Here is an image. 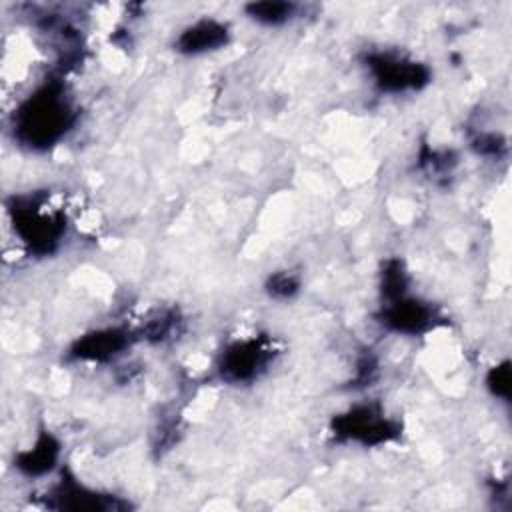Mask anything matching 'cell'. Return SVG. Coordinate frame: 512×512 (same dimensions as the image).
Listing matches in <instances>:
<instances>
[{"mask_svg": "<svg viewBox=\"0 0 512 512\" xmlns=\"http://www.w3.org/2000/svg\"><path fill=\"white\" fill-rule=\"evenodd\" d=\"M432 318H434V312L430 306L406 296L392 300L382 312V322L390 330L404 332V334L424 332L426 328H430Z\"/></svg>", "mask_w": 512, "mask_h": 512, "instance_id": "cell-6", "label": "cell"}, {"mask_svg": "<svg viewBox=\"0 0 512 512\" xmlns=\"http://www.w3.org/2000/svg\"><path fill=\"white\" fill-rule=\"evenodd\" d=\"M54 504L56 508H66V510H114L118 504L114 498L100 496L96 492H90L76 482H62L54 494Z\"/></svg>", "mask_w": 512, "mask_h": 512, "instance_id": "cell-9", "label": "cell"}, {"mask_svg": "<svg viewBox=\"0 0 512 512\" xmlns=\"http://www.w3.org/2000/svg\"><path fill=\"white\" fill-rule=\"evenodd\" d=\"M494 140H496L494 136H490V138H488V142H494ZM488 146L492 148V152H496V148H498V146H494V144H488ZM484 148H486V144H482V146H480V150H482V152H484Z\"/></svg>", "mask_w": 512, "mask_h": 512, "instance_id": "cell-16", "label": "cell"}, {"mask_svg": "<svg viewBox=\"0 0 512 512\" xmlns=\"http://www.w3.org/2000/svg\"><path fill=\"white\" fill-rule=\"evenodd\" d=\"M176 322H178V320H176V316H174L172 312H162V314H158L156 318H152V320L146 324L144 334H146V338L160 342V340L168 338V336L174 332Z\"/></svg>", "mask_w": 512, "mask_h": 512, "instance_id": "cell-14", "label": "cell"}, {"mask_svg": "<svg viewBox=\"0 0 512 512\" xmlns=\"http://www.w3.org/2000/svg\"><path fill=\"white\" fill-rule=\"evenodd\" d=\"M272 350L258 340L232 344L220 360V374L228 382L252 380L270 360Z\"/></svg>", "mask_w": 512, "mask_h": 512, "instance_id": "cell-5", "label": "cell"}, {"mask_svg": "<svg viewBox=\"0 0 512 512\" xmlns=\"http://www.w3.org/2000/svg\"><path fill=\"white\" fill-rule=\"evenodd\" d=\"M382 294L392 302L406 294V272L400 260L386 262L382 270Z\"/></svg>", "mask_w": 512, "mask_h": 512, "instance_id": "cell-12", "label": "cell"}, {"mask_svg": "<svg viewBox=\"0 0 512 512\" xmlns=\"http://www.w3.org/2000/svg\"><path fill=\"white\" fill-rule=\"evenodd\" d=\"M246 10L254 20H258L262 24H282L292 16L294 4H290V2H254V4H248Z\"/></svg>", "mask_w": 512, "mask_h": 512, "instance_id": "cell-11", "label": "cell"}, {"mask_svg": "<svg viewBox=\"0 0 512 512\" xmlns=\"http://www.w3.org/2000/svg\"><path fill=\"white\" fill-rule=\"evenodd\" d=\"M14 228L22 236V240L40 254L52 252L64 232V220L60 214H44L36 208V204L14 202L12 208Z\"/></svg>", "mask_w": 512, "mask_h": 512, "instance_id": "cell-2", "label": "cell"}, {"mask_svg": "<svg viewBox=\"0 0 512 512\" xmlns=\"http://www.w3.org/2000/svg\"><path fill=\"white\" fill-rule=\"evenodd\" d=\"M368 68L374 74L376 84L388 92H400L408 88H420L428 82V70L412 60H404L390 54H374L368 58Z\"/></svg>", "mask_w": 512, "mask_h": 512, "instance_id": "cell-3", "label": "cell"}, {"mask_svg": "<svg viewBox=\"0 0 512 512\" xmlns=\"http://www.w3.org/2000/svg\"><path fill=\"white\" fill-rule=\"evenodd\" d=\"M334 432L362 444H378L396 436V428L384 420L372 406H360L334 420Z\"/></svg>", "mask_w": 512, "mask_h": 512, "instance_id": "cell-4", "label": "cell"}, {"mask_svg": "<svg viewBox=\"0 0 512 512\" xmlns=\"http://www.w3.org/2000/svg\"><path fill=\"white\" fill-rule=\"evenodd\" d=\"M58 456V444L52 436H42L32 450L18 456V468L30 476L48 472Z\"/></svg>", "mask_w": 512, "mask_h": 512, "instance_id": "cell-10", "label": "cell"}, {"mask_svg": "<svg viewBox=\"0 0 512 512\" xmlns=\"http://www.w3.org/2000/svg\"><path fill=\"white\" fill-rule=\"evenodd\" d=\"M228 42V30L214 20H202L188 26L176 40V50L184 54H202L216 50Z\"/></svg>", "mask_w": 512, "mask_h": 512, "instance_id": "cell-7", "label": "cell"}, {"mask_svg": "<svg viewBox=\"0 0 512 512\" xmlns=\"http://www.w3.org/2000/svg\"><path fill=\"white\" fill-rule=\"evenodd\" d=\"M488 388L492 390V394H496L500 398H508V392H510V368H508V362L492 368V372L488 374Z\"/></svg>", "mask_w": 512, "mask_h": 512, "instance_id": "cell-15", "label": "cell"}, {"mask_svg": "<svg viewBox=\"0 0 512 512\" xmlns=\"http://www.w3.org/2000/svg\"><path fill=\"white\" fill-rule=\"evenodd\" d=\"M126 344H128L126 332L118 328L98 330L78 340L72 348V356L84 358V360H108L120 354L126 348Z\"/></svg>", "mask_w": 512, "mask_h": 512, "instance_id": "cell-8", "label": "cell"}, {"mask_svg": "<svg viewBox=\"0 0 512 512\" xmlns=\"http://www.w3.org/2000/svg\"><path fill=\"white\" fill-rule=\"evenodd\" d=\"M268 292L274 296V298H290L298 292L300 288V282L294 274L290 272H278L274 276H270L268 284H266Z\"/></svg>", "mask_w": 512, "mask_h": 512, "instance_id": "cell-13", "label": "cell"}, {"mask_svg": "<svg viewBox=\"0 0 512 512\" xmlns=\"http://www.w3.org/2000/svg\"><path fill=\"white\" fill-rule=\"evenodd\" d=\"M74 110L60 84L52 82L34 92L14 116L16 138L30 148L56 144L72 126Z\"/></svg>", "mask_w": 512, "mask_h": 512, "instance_id": "cell-1", "label": "cell"}]
</instances>
